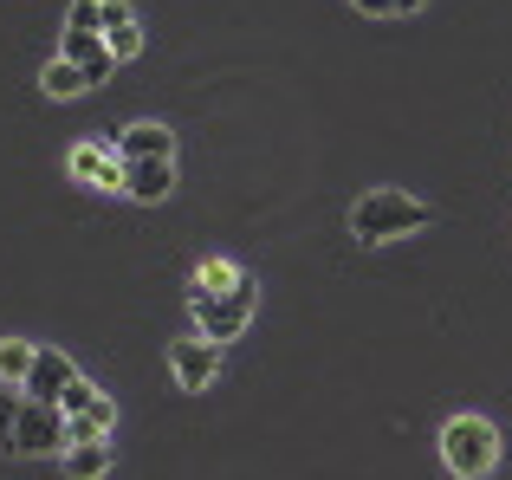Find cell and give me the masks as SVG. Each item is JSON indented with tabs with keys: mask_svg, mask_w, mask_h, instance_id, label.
I'll use <instances>...</instances> for the list:
<instances>
[{
	"mask_svg": "<svg viewBox=\"0 0 512 480\" xmlns=\"http://www.w3.org/2000/svg\"><path fill=\"white\" fill-rule=\"evenodd\" d=\"M111 150H117V163H175V130L156 124V117H143V124L117 130Z\"/></svg>",
	"mask_w": 512,
	"mask_h": 480,
	"instance_id": "5",
	"label": "cell"
},
{
	"mask_svg": "<svg viewBox=\"0 0 512 480\" xmlns=\"http://www.w3.org/2000/svg\"><path fill=\"white\" fill-rule=\"evenodd\" d=\"M415 228H428V202H415V195H402V189H370L350 208V234H357L363 247H383V240H402Z\"/></svg>",
	"mask_w": 512,
	"mask_h": 480,
	"instance_id": "1",
	"label": "cell"
},
{
	"mask_svg": "<svg viewBox=\"0 0 512 480\" xmlns=\"http://www.w3.org/2000/svg\"><path fill=\"white\" fill-rule=\"evenodd\" d=\"M175 189V163H124V182H117V195H130V202H163Z\"/></svg>",
	"mask_w": 512,
	"mask_h": 480,
	"instance_id": "9",
	"label": "cell"
},
{
	"mask_svg": "<svg viewBox=\"0 0 512 480\" xmlns=\"http://www.w3.org/2000/svg\"><path fill=\"white\" fill-rule=\"evenodd\" d=\"M39 85H46V98H59V104H65V98H85V91H91V85H85V72H78L72 59H52Z\"/></svg>",
	"mask_w": 512,
	"mask_h": 480,
	"instance_id": "12",
	"label": "cell"
},
{
	"mask_svg": "<svg viewBox=\"0 0 512 480\" xmlns=\"http://www.w3.org/2000/svg\"><path fill=\"white\" fill-rule=\"evenodd\" d=\"M253 299H260V286L253 279H240L234 292H195V325H201V338L208 344H234L240 331H247V318H253Z\"/></svg>",
	"mask_w": 512,
	"mask_h": 480,
	"instance_id": "3",
	"label": "cell"
},
{
	"mask_svg": "<svg viewBox=\"0 0 512 480\" xmlns=\"http://www.w3.org/2000/svg\"><path fill=\"white\" fill-rule=\"evenodd\" d=\"M26 370H33V344L0 338V383H26Z\"/></svg>",
	"mask_w": 512,
	"mask_h": 480,
	"instance_id": "15",
	"label": "cell"
},
{
	"mask_svg": "<svg viewBox=\"0 0 512 480\" xmlns=\"http://www.w3.org/2000/svg\"><path fill=\"white\" fill-rule=\"evenodd\" d=\"M240 279H247V273H240L234 260H201L195 266V292H234Z\"/></svg>",
	"mask_w": 512,
	"mask_h": 480,
	"instance_id": "14",
	"label": "cell"
},
{
	"mask_svg": "<svg viewBox=\"0 0 512 480\" xmlns=\"http://www.w3.org/2000/svg\"><path fill=\"white\" fill-rule=\"evenodd\" d=\"M52 59H72L78 72H85V85H104V78L117 72L111 46H104L98 33H72V26H65V39H59V52H52Z\"/></svg>",
	"mask_w": 512,
	"mask_h": 480,
	"instance_id": "8",
	"label": "cell"
},
{
	"mask_svg": "<svg viewBox=\"0 0 512 480\" xmlns=\"http://www.w3.org/2000/svg\"><path fill=\"white\" fill-rule=\"evenodd\" d=\"M137 13H130V0H98V26L104 33H117V26H130Z\"/></svg>",
	"mask_w": 512,
	"mask_h": 480,
	"instance_id": "18",
	"label": "cell"
},
{
	"mask_svg": "<svg viewBox=\"0 0 512 480\" xmlns=\"http://www.w3.org/2000/svg\"><path fill=\"white\" fill-rule=\"evenodd\" d=\"M72 176L98 182V189H117V182H124V163H117L111 143H78V150H72Z\"/></svg>",
	"mask_w": 512,
	"mask_h": 480,
	"instance_id": "10",
	"label": "cell"
},
{
	"mask_svg": "<svg viewBox=\"0 0 512 480\" xmlns=\"http://www.w3.org/2000/svg\"><path fill=\"white\" fill-rule=\"evenodd\" d=\"M72 377H78V364H72L65 351H52V344H33V370H26V383H20V390L33 396V403H59Z\"/></svg>",
	"mask_w": 512,
	"mask_h": 480,
	"instance_id": "6",
	"label": "cell"
},
{
	"mask_svg": "<svg viewBox=\"0 0 512 480\" xmlns=\"http://www.w3.org/2000/svg\"><path fill=\"white\" fill-rule=\"evenodd\" d=\"M20 403H26V396H7V390H0V448H13V422H20Z\"/></svg>",
	"mask_w": 512,
	"mask_h": 480,
	"instance_id": "20",
	"label": "cell"
},
{
	"mask_svg": "<svg viewBox=\"0 0 512 480\" xmlns=\"http://www.w3.org/2000/svg\"><path fill=\"white\" fill-rule=\"evenodd\" d=\"M169 370H175V383H182V390H208L214 370H221V344H208V338L169 344Z\"/></svg>",
	"mask_w": 512,
	"mask_h": 480,
	"instance_id": "7",
	"label": "cell"
},
{
	"mask_svg": "<svg viewBox=\"0 0 512 480\" xmlns=\"http://www.w3.org/2000/svg\"><path fill=\"white\" fill-rule=\"evenodd\" d=\"M65 26H72V33H98V0H72Z\"/></svg>",
	"mask_w": 512,
	"mask_h": 480,
	"instance_id": "19",
	"label": "cell"
},
{
	"mask_svg": "<svg viewBox=\"0 0 512 480\" xmlns=\"http://www.w3.org/2000/svg\"><path fill=\"white\" fill-rule=\"evenodd\" d=\"M111 422H117L111 396H98V403H91L85 416H65V448H85V442H104V435H111Z\"/></svg>",
	"mask_w": 512,
	"mask_h": 480,
	"instance_id": "11",
	"label": "cell"
},
{
	"mask_svg": "<svg viewBox=\"0 0 512 480\" xmlns=\"http://www.w3.org/2000/svg\"><path fill=\"white\" fill-rule=\"evenodd\" d=\"M52 448H65V416L52 403H33V396H26L20 422H13V455H52Z\"/></svg>",
	"mask_w": 512,
	"mask_h": 480,
	"instance_id": "4",
	"label": "cell"
},
{
	"mask_svg": "<svg viewBox=\"0 0 512 480\" xmlns=\"http://www.w3.org/2000/svg\"><path fill=\"white\" fill-rule=\"evenodd\" d=\"M104 46H111V59H137V52H143V26H137V20L117 26V33L104 39Z\"/></svg>",
	"mask_w": 512,
	"mask_h": 480,
	"instance_id": "17",
	"label": "cell"
},
{
	"mask_svg": "<svg viewBox=\"0 0 512 480\" xmlns=\"http://www.w3.org/2000/svg\"><path fill=\"white\" fill-rule=\"evenodd\" d=\"M441 461L461 480L493 474V461H500V429H493L487 416H454L448 429H441Z\"/></svg>",
	"mask_w": 512,
	"mask_h": 480,
	"instance_id": "2",
	"label": "cell"
},
{
	"mask_svg": "<svg viewBox=\"0 0 512 480\" xmlns=\"http://www.w3.org/2000/svg\"><path fill=\"white\" fill-rule=\"evenodd\" d=\"M98 383H85V377H72V383H65V396H59V403H52V409H59V416H85V409L91 403H98Z\"/></svg>",
	"mask_w": 512,
	"mask_h": 480,
	"instance_id": "16",
	"label": "cell"
},
{
	"mask_svg": "<svg viewBox=\"0 0 512 480\" xmlns=\"http://www.w3.org/2000/svg\"><path fill=\"white\" fill-rule=\"evenodd\" d=\"M104 468H111V448H104V442L65 448V474H72V480H104Z\"/></svg>",
	"mask_w": 512,
	"mask_h": 480,
	"instance_id": "13",
	"label": "cell"
},
{
	"mask_svg": "<svg viewBox=\"0 0 512 480\" xmlns=\"http://www.w3.org/2000/svg\"><path fill=\"white\" fill-rule=\"evenodd\" d=\"M428 0H389V13H422Z\"/></svg>",
	"mask_w": 512,
	"mask_h": 480,
	"instance_id": "21",
	"label": "cell"
},
{
	"mask_svg": "<svg viewBox=\"0 0 512 480\" xmlns=\"http://www.w3.org/2000/svg\"><path fill=\"white\" fill-rule=\"evenodd\" d=\"M350 7H363V13H389V0H350Z\"/></svg>",
	"mask_w": 512,
	"mask_h": 480,
	"instance_id": "22",
	"label": "cell"
}]
</instances>
